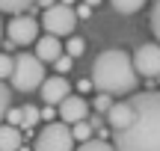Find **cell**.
Segmentation results:
<instances>
[{
	"label": "cell",
	"mask_w": 160,
	"mask_h": 151,
	"mask_svg": "<svg viewBox=\"0 0 160 151\" xmlns=\"http://www.w3.org/2000/svg\"><path fill=\"white\" fill-rule=\"evenodd\" d=\"M77 89H80V92H86V89H92V77H89V80H86V77H83V80L77 83Z\"/></svg>",
	"instance_id": "26"
},
{
	"label": "cell",
	"mask_w": 160,
	"mask_h": 151,
	"mask_svg": "<svg viewBox=\"0 0 160 151\" xmlns=\"http://www.w3.org/2000/svg\"><path fill=\"white\" fill-rule=\"evenodd\" d=\"M68 92H71V83L65 80V74L45 77V80H42V86H39L42 101H45V104H53V107H57V104H59V101H62Z\"/></svg>",
	"instance_id": "8"
},
{
	"label": "cell",
	"mask_w": 160,
	"mask_h": 151,
	"mask_svg": "<svg viewBox=\"0 0 160 151\" xmlns=\"http://www.w3.org/2000/svg\"><path fill=\"white\" fill-rule=\"evenodd\" d=\"M6 122H9V124H18V128H21V122H24L21 107H9V110H6Z\"/></svg>",
	"instance_id": "23"
},
{
	"label": "cell",
	"mask_w": 160,
	"mask_h": 151,
	"mask_svg": "<svg viewBox=\"0 0 160 151\" xmlns=\"http://www.w3.org/2000/svg\"><path fill=\"white\" fill-rule=\"evenodd\" d=\"M131 122L113 130V145L122 151H160V92H131Z\"/></svg>",
	"instance_id": "1"
},
{
	"label": "cell",
	"mask_w": 160,
	"mask_h": 151,
	"mask_svg": "<svg viewBox=\"0 0 160 151\" xmlns=\"http://www.w3.org/2000/svg\"><path fill=\"white\" fill-rule=\"evenodd\" d=\"M62 53V45H59V36H53V33H48V36H42L39 41H36V56L42 59V62H53V59Z\"/></svg>",
	"instance_id": "10"
},
{
	"label": "cell",
	"mask_w": 160,
	"mask_h": 151,
	"mask_svg": "<svg viewBox=\"0 0 160 151\" xmlns=\"http://www.w3.org/2000/svg\"><path fill=\"white\" fill-rule=\"evenodd\" d=\"M86 51V41L83 39H77V36H68V45H65V53H68V56H80V53Z\"/></svg>",
	"instance_id": "18"
},
{
	"label": "cell",
	"mask_w": 160,
	"mask_h": 151,
	"mask_svg": "<svg viewBox=\"0 0 160 151\" xmlns=\"http://www.w3.org/2000/svg\"><path fill=\"white\" fill-rule=\"evenodd\" d=\"M133 68H137V74L148 77V80L160 77V41L137 47V53H133Z\"/></svg>",
	"instance_id": "7"
},
{
	"label": "cell",
	"mask_w": 160,
	"mask_h": 151,
	"mask_svg": "<svg viewBox=\"0 0 160 151\" xmlns=\"http://www.w3.org/2000/svg\"><path fill=\"white\" fill-rule=\"evenodd\" d=\"M113 3L116 12H122V15H133V12H139L145 6V0H110Z\"/></svg>",
	"instance_id": "13"
},
{
	"label": "cell",
	"mask_w": 160,
	"mask_h": 151,
	"mask_svg": "<svg viewBox=\"0 0 160 151\" xmlns=\"http://www.w3.org/2000/svg\"><path fill=\"white\" fill-rule=\"evenodd\" d=\"M12 68H15V59H12L9 53H0V80H6V77L12 74Z\"/></svg>",
	"instance_id": "19"
},
{
	"label": "cell",
	"mask_w": 160,
	"mask_h": 151,
	"mask_svg": "<svg viewBox=\"0 0 160 151\" xmlns=\"http://www.w3.org/2000/svg\"><path fill=\"white\" fill-rule=\"evenodd\" d=\"M110 104H113V95L101 92V95H98V98H95V104H92V107H95L98 113H107V110H110Z\"/></svg>",
	"instance_id": "22"
},
{
	"label": "cell",
	"mask_w": 160,
	"mask_h": 151,
	"mask_svg": "<svg viewBox=\"0 0 160 151\" xmlns=\"http://www.w3.org/2000/svg\"><path fill=\"white\" fill-rule=\"evenodd\" d=\"M36 3H39L42 9H48V6H53V3H57V0H36Z\"/></svg>",
	"instance_id": "27"
},
{
	"label": "cell",
	"mask_w": 160,
	"mask_h": 151,
	"mask_svg": "<svg viewBox=\"0 0 160 151\" xmlns=\"http://www.w3.org/2000/svg\"><path fill=\"white\" fill-rule=\"evenodd\" d=\"M42 27L48 30V33L53 36H71L77 27V12L74 6L68 3H53L45 9V15H42Z\"/></svg>",
	"instance_id": "5"
},
{
	"label": "cell",
	"mask_w": 160,
	"mask_h": 151,
	"mask_svg": "<svg viewBox=\"0 0 160 151\" xmlns=\"http://www.w3.org/2000/svg\"><path fill=\"white\" fill-rule=\"evenodd\" d=\"M86 3H89V6H98V3H104V0H86Z\"/></svg>",
	"instance_id": "28"
},
{
	"label": "cell",
	"mask_w": 160,
	"mask_h": 151,
	"mask_svg": "<svg viewBox=\"0 0 160 151\" xmlns=\"http://www.w3.org/2000/svg\"><path fill=\"white\" fill-rule=\"evenodd\" d=\"M36 0H0V12L6 15H18V12H27Z\"/></svg>",
	"instance_id": "12"
},
{
	"label": "cell",
	"mask_w": 160,
	"mask_h": 151,
	"mask_svg": "<svg viewBox=\"0 0 160 151\" xmlns=\"http://www.w3.org/2000/svg\"><path fill=\"white\" fill-rule=\"evenodd\" d=\"M9 107H12V89L0 80V122L6 119V110H9Z\"/></svg>",
	"instance_id": "17"
},
{
	"label": "cell",
	"mask_w": 160,
	"mask_h": 151,
	"mask_svg": "<svg viewBox=\"0 0 160 151\" xmlns=\"http://www.w3.org/2000/svg\"><path fill=\"white\" fill-rule=\"evenodd\" d=\"M57 107H59V119H62V122H68V124H74V122H80V119L89 116V104H86L80 95H71V92L65 95Z\"/></svg>",
	"instance_id": "9"
},
{
	"label": "cell",
	"mask_w": 160,
	"mask_h": 151,
	"mask_svg": "<svg viewBox=\"0 0 160 151\" xmlns=\"http://www.w3.org/2000/svg\"><path fill=\"white\" fill-rule=\"evenodd\" d=\"M62 3H68V6H71V3H74V0H62Z\"/></svg>",
	"instance_id": "30"
},
{
	"label": "cell",
	"mask_w": 160,
	"mask_h": 151,
	"mask_svg": "<svg viewBox=\"0 0 160 151\" xmlns=\"http://www.w3.org/2000/svg\"><path fill=\"white\" fill-rule=\"evenodd\" d=\"M21 116H24V128H36L39 124V119H42V113H39V107L36 104H27V107H21Z\"/></svg>",
	"instance_id": "15"
},
{
	"label": "cell",
	"mask_w": 160,
	"mask_h": 151,
	"mask_svg": "<svg viewBox=\"0 0 160 151\" xmlns=\"http://www.w3.org/2000/svg\"><path fill=\"white\" fill-rule=\"evenodd\" d=\"M45 77H48L45 74V62L36 53H18L15 56V68L9 74L12 89H18V92H36Z\"/></svg>",
	"instance_id": "3"
},
{
	"label": "cell",
	"mask_w": 160,
	"mask_h": 151,
	"mask_svg": "<svg viewBox=\"0 0 160 151\" xmlns=\"http://www.w3.org/2000/svg\"><path fill=\"white\" fill-rule=\"evenodd\" d=\"M3 33L9 36L15 45H33V41L39 39V21H36L33 15L18 12V15H12L9 24H3Z\"/></svg>",
	"instance_id": "6"
},
{
	"label": "cell",
	"mask_w": 160,
	"mask_h": 151,
	"mask_svg": "<svg viewBox=\"0 0 160 151\" xmlns=\"http://www.w3.org/2000/svg\"><path fill=\"white\" fill-rule=\"evenodd\" d=\"M148 24H151V30H154V36H157V41H160V0H154V6H151Z\"/></svg>",
	"instance_id": "21"
},
{
	"label": "cell",
	"mask_w": 160,
	"mask_h": 151,
	"mask_svg": "<svg viewBox=\"0 0 160 151\" xmlns=\"http://www.w3.org/2000/svg\"><path fill=\"white\" fill-rule=\"evenodd\" d=\"M113 142H107L104 136H89V139L80 142V151H110Z\"/></svg>",
	"instance_id": "14"
},
{
	"label": "cell",
	"mask_w": 160,
	"mask_h": 151,
	"mask_svg": "<svg viewBox=\"0 0 160 151\" xmlns=\"http://www.w3.org/2000/svg\"><path fill=\"white\" fill-rule=\"evenodd\" d=\"M36 151H68L74 148V134L68 122H48L33 142Z\"/></svg>",
	"instance_id": "4"
},
{
	"label": "cell",
	"mask_w": 160,
	"mask_h": 151,
	"mask_svg": "<svg viewBox=\"0 0 160 151\" xmlns=\"http://www.w3.org/2000/svg\"><path fill=\"white\" fill-rule=\"evenodd\" d=\"M0 41H3V21H0Z\"/></svg>",
	"instance_id": "29"
},
{
	"label": "cell",
	"mask_w": 160,
	"mask_h": 151,
	"mask_svg": "<svg viewBox=\"0 0 160 151\" xmlns=\"http://www.w3.org/2000/svg\"><path fill=\"white\" fill-rule=\"evenodd\" d=\"M71 62H74V56H68V53H59V56L53 59V68H57L59 74H65V71H71Z\"/></svg>",
	"instance_id": "20"
},
{
	"label": "cell",
	"mask_w": 160,
	"mask_h": 151,
	"mask_svg": "<svg viewBox=\"0 0 160 151\" xmlns=\"http://www.w3.org/2000/svg\"><path fill=\"white\" fill-rule=\"evenodd\" d=\"M92 86L107 95H131L139 86V74L133 68V56L119 47L98 53L92 65Z\"/></svg>",
	"instance_id": "2"
},
{
	"label": "cell",
	"mask_w": 160,
	"mask_h": 151,
	"mask_svg": "<svg viewBox=\"0 0 160 151\" xmlns=\"http://www.w3.org/2000/svg\"><path fill=\"white\" fill-rule=\"evenodd\" d=\"M74 12H77V18H89V15H92V6H89V3L83 0V3H80V6H77Z\"/></svg>",
	"instance_id": "25"
},
{
	"label": "cell",
	"mask_w": 160,
	"mask_h": 151,
	"mask_svg": "<svg viewBox=\"0 0 160 151\" xmlns=\"http://www.w3.org/2000/svg\"><path fill=\"white\" fill-rule=\"evenodd\" d=\"M24 145V136L18 130V124H9V122H0V151H18Z\"/></svg>",
	"instance_id": "11"
},
{
	"label": "cell",
	"mask_w": 160,
	"mask_h": 151,
	"mask_svg": "<svg viewBox=\"0 0 160 151\" xmlns=\"http://www.w3.org/2000/svg\"><path fill=\"white\" fill-rule=\"evenodd\" d=\"M71 134H74V142L89 139V136H92V124H89V119H80V122H74V124H71Z\"/></svg>",
	"instance_id": "16"
},
{
	"label": "cell",
	"mask_w": 160,
	"mask_h": 151,
	"mask_svg": "<svg viewBox=\"0 0 160 151\" xmlns=\"http://www.w3.org/2000/svg\"><path fill=\"white\" fill-rule=\"evenodd\" d=\"M86 119H89L92 130H101V128H104V116H101V113H95V116H86Z\"/></svg>",
	"instance_id": "24"
}]
</instances>
